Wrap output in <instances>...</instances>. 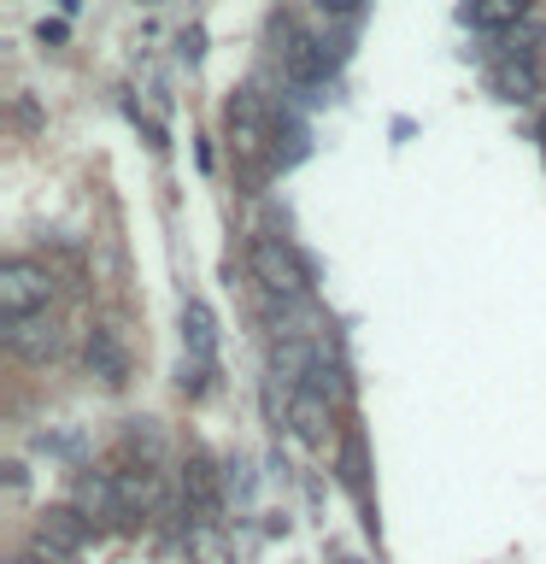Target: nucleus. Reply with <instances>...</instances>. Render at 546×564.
<instances>
[{"label": "nucleus", "instance_id": "1", "mask_svg": "<svg viewBox=\"0 0 546 564\" xmlns=\"http://www.w3.org/2000/svg\"><path fill=\"white\" fill-rule=\"evenodd\" d=\"M53 300V271L42 259H7L0 264V317L7 324H24Z\"/></svg>", "mask_w": 546, "mask_h": 564}, {"label": "nucleus", "instance_id": "2", "mask_svg": "<svg viewBox=\"0 0 546 564\" xmlns=\"http://www.w3.org/2000/svg\"><path fill=\"white\" fill-rule=\"evenodd\" d=\"M183 347H188V377L183 388H206L211 365H218V317H211V306L200 294L183 300Z\"/></svg>", "mask_w": 546, "mask_h": 564}, {"label": "nucleus", "instance_id": "3", "mask_svg": "<svg viewBox=\"0 0 546 564\" xmlns=\"http://www.w3.org/2000/svg\"><path fill=\"white\" fill-rule=\"evenodd\" d=\"M493 95H500V100H535L540 95V53L517 47L511 59L493 65Z\"/></svg>", "mask_w": 546, "mask_h": 564}, {"label": "nucleus", "instance_id": "4", "mask_svg": "<svg viewBox=\"0 0 546 564\" xmlns=\"http://www.w3.org/2000/svg\"><path fill=\"white\" fill-rule=\"evenodd\" d=\"M288 417H294V430L306 435L312 447H324V441H329V394L317 382L288 388Z\"/></svg>", "mask_w": 546, "mask_h": 564}, {"label": "nucleus", "instance_id": "5", "mask_svg": "<svg viewBox=\"0 0 546 564\" xmlns=\"http://www.w3.org/2000/svg\"><path fill=\"white\" fill-rule=\"evenodd\" d=\"M88 529H95V523H88L77 506H53V511H42V546H53V553H65V558L88 541Z\"/></svg>", "mask_w": 546, "mask_h": 564}, {"label": "nucleus", "instance_id": "6", "mask_svg": "<svg viewBox=\"0 0 546 564\" xmlns=\"http://www.w3.org/2000/svg\"><path fill=\"white\" fill-rule=\"evenodd\" d=\"M523 12H528V0H470V30H482V35H505V30H517L523 24Z\"/></svg>", "mask_w": 546, "mask_h": 564}, {"label": "nucleus", "instance_id": "7", "mask_svg": "<svg viewBox=\"0 0 546 564\" xmlns=\"http://www.w3.org/2000/svg\"><path fill=\"white\" fill-rule=\"evenodd\" d=\"M88 370H95L100 382H123V352H118V341H112V329H95L88 335Z\"/></svg>", "mask_w": 546, "mask_h": 564}, {"label": "nucleus", "instance_id": "8", "mask_svg": "<svg viewBox=\"0 0 546 564\" xmlns=\"http://www.w3.org/2000/svg\"><path fill=\"white\" fill-rule=\"evenodd\" d=\"M341 476H347V488L364 500V458H359V435H347V453H341Z\"/></svg>", "mask_w": 546, "mask_h": 564}, {"label": "nucleus", "instance_id": "9", "mask_svg": "<svg viewBox=\"0 0 546 564\" xmlns=\"http://www.w3.org/2000/svg\"><path fill=\"white\" fill-rule=\"evenodd\" d=\"M317 7H324V12H359L364 0H317Z\"/></svg>", "mask_w": 546, "mask_h": 564}, {"label": "nucleus", "instance_id": "10", "mask_svg": "<svg viewBox=\"0 0 546 564\" xmlns=\"http://www.w3.org/2000/svg\"><path fill=\"white\" fill-rule=\"evenodd\" d=\"M335 564H359V558H335Z\"/></svg>", "mask_w": 546, "mask_h": 564}, {"label": "nucleus", "instance_id": "11", "mask_svg": "<svg viewBox=\"0 0 546 564\" xmlns=\"http://www.w3.org/2000/svg\"><path fill=\"white\" fill-rule=\"evenodd\" d=\"M540 141H546V118H540Z\"/></svg>", "mask_w": 546, "mask_h": 564}, {"label": "nucleus", "instance_id": "12", "mask_svg": "<svg viewBox=\"0 0 546 564\" xmlns=\"http://www.w3.org/2000/svg\"><path fill=\"white\" fill-rule=\"evenodd\" d=\"M18 564H35V558H18Z\"/></svg>", "mask_w": 546, "mask_h": 564}]
</instances>
